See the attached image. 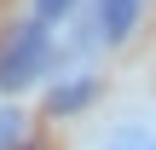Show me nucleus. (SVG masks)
<instances>
[{
    "instance_id": "f257e3e1",
    "label": "nucleus",
    "mask_w": 156,
    "mask_h": 150,
    "mask_svg": "<svg viewBox=\"0 0 156 150\" xmlns=\"http://www.w3.org/2000/svg\"><path fill=\"white\" fill-rule=\"evenodd\" d=\"M46 64H52V40H46V23H29V29L17 35V46L6 52V64H0V81H6V87H23V81H35Z\"/></svg>"
},
{
    "instance_id": "f03ea898",
    "label": "nucleus",
    "mask_w": 156,
    "mask_h": 150,
    "mask_svg": "<svg viewBox=\"0 0 156 150\" xmlns=\"http://www.w3.org/2000/svg\"><path fill=\"white\" fill-rule=\"evenodd\" d=\"M104 150H156V127H145V121H116L110 139H104Z\"/></svg>"
},
{
    "instance_id": "7ed1b4c3",
    "label": "nucleus",
    "mask_w": 156,
    "mask_h": 150,
    "mask_svg": "<svg viewBox=\"0 0 156 150\" xmlns=\"http://www.w3.org/2000/svg\"><path fill=\"white\" fill-rule=\"evenodd\" d=\"M93 98V81H75V87H64V92H52V116H69V110H81Z\"/></svg>"
},
{
    "instance_id": "20e7f679",
    "label": "nucleus",
    "mask_w": 156,
    "mask_h": 150,
    "mask_svg": "<svg viewBox=\"0 0 156 150\" xmlns=\"http://www.w3.org/2000/svg\"><path fill=\"white\" fill-rule=\"evenodd\" d=\"M17 133H23L17 110H0V150H12V145H17Z\"/></svg>"
}]
</instances>
